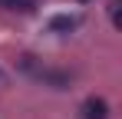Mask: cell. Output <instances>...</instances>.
Returning a JSON list of instances; mask_svg holds the SVG:
<instances>
[{
  "label": "cell",
  "mask_w": 122,
  "mask_h": 119,
  "mask_svg": "<svg viewBox=\"0 0 122 119\" xmlns=\"http://www.w3.org/2000/svg\"><path fill=\"white\" fill-rule=\"evenodd\" d=\"M79 113H82V119H109V103L102 96H89L79 106Z\"/></svg>",
  "instance_id": "6da1fadb"
},
{
  "label": "cell",
  "mask_w": 122,
  "mask_h": 119,
  "mask_svg": "<svg viewBox=\"0 0 122 119\" xmlns=\"http://www.w3.org/2000/svg\"><path fill=\"white\" fill-rule=\"evenodd\" d=\"M3 10H13V13H33L36 10V0H0Z\"/></svg>",
  "instance_id": "7a4b0ae2"
},
{
  "label": "cell",
  "mask_w": 122,
  "mask_h": 119,
  "mask_svg": "<svg viewBox=\"0 0 122 119\" xmlns=\"http://www.w3.org/2000/svg\"><path fill=\"white\" fill-rule=\"evenodd\" d=\"M79 27V17H56L53 20V30H76Z\"/></svg>",
  "instance_id": "3957f363"
},
{
  "label": "cell",
  "mask_w": 122,
  "mask_h": 119,
  "mask_svg": "<svg viewBox=\"0 0 122 119\" xmlns=\"http://www.w3.org/2000/svg\"><path fill=\"white\" fill-rule=\"evenodd\" d=\"M109 17H112V23L119 27V0H112V3H109Z\"/></svg>",
  "instance_id": "277c9868"
}]
</instances>
